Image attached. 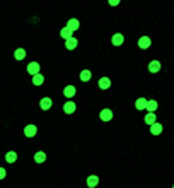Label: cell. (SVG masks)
<instances>
[{
  "instance_id": "1",
  "label": "cell",
  "mask_w": 174,
  "mask_h": 188,
  "mask_svg": "<svg viewBox=\"0 0 174 188\" xmlns=\"http://www.w3.org/2000/svg\"><path fill=\"white\" fill-rule=\"evenodd\" d=\"M63 111L67 115H72L75 111V103H74V99H67V103H65V106H63Z\"/></svg>"
},
{
  "instance_id": "2",
  "label": "cell",
  "mask_w": 174,
  "mask_h": 188,
  "mask_svg": "<svg viewBox=\"0 0 174 188\" xmlns=\"http://www.w3.org/2000/svg\"><path fill=\"white\" fill-rule=\"evenodd\" d=\"M111 118H113V111H111L109 108H104V110L101 111V120H103V121H109Z\"/></svg>"
},
{
  "instance_id": "3",
  "label": "cell",
  "mask_w": 174,
  "mask_h": 188,
  "mask_svg": "<svg viewBox=\"0 0 174 188\" xmlns=\"http://www.w3.org/2000/svg\"><path fill=\"white\" fill-rule=\"evenodd\" d=\"M27 72L32 75V77H34L36 74H39V65L36 63V62H31V63L27 65Z\"/></svg>"
},
{
  "instance_id": "4",
  "label": "cell",
  "mask_w": 174,
  "mask_h": 188,
  "mask_svg": "<svg viewBox=\"0 0 174 188\" xmlns=\"http://www.w3.org/2000/svg\"><path fill=\"white\" fill-rule=\"evenodd\" d=\"M97 183H99V176H96V175H90L89 178H87V186H89V188L97 186Z\"/></svg>"
},
{
  "instance_id": "5",
  "label": "cell",
  "mask_w": 174,
  "mask_h": 188,
  "mask_svg": "<svg viewBox=\"0 0 174 188\" xmlns=\"http://www.w3.org/2000/svg\"><path fill=\"white\" fill-rule=\"evenodd\" d=\"M155 121H157V115H155V113H148V111H147V116H145V123L150 126V125H154Z\"/></svg>"
},
{
  "instance_id": "6",
  "label": "cell",
  "mask_w": 174,
  "mask_h": 188,
  "mask_svg": "<svg viewBox=\"0 0 174 188\" xmlns=\"http://www.w3.org/2000/svg\"><path fill=\"white\" fill-rule=\"evenodd\" d=\"M67 27H68V29H70L72 32H75V31L79 29V21L75 19V17H74V19H70V21L67 22Z\"/></svg>"
},
{
  "instance_id": "7",
  "label": "cell",
  "mask_w": 174,
  "mask_h": 188,
  "mask_svg": "<svg viewBox=\"0 0 174 188\" xmlns=\"http://www.w3.org/2000/svg\"><path fill=\"white\" fill-rule=\"evenodd\" d=\"M123 41H125V36L119 34V32H116V34L113 36V45H114V46H121Z\"/></svg>"
},
{
  "instance_id": "8",
  "label": "cell",
  "mask_w": 174,
  "mask_h": 188,
  "mask_svg": "<svg viewBox=\"0 0 174 188\" xmlns=\"http://www.w3.org/2000/svg\"><path fill=\"white\" fill-rule=\"evenodd\" d=\"M36 132H38V128H36L34 125H27L26 128H24V133H26V137H34Z\"/></svg>"
},
{
  "instance_id": "9",
  "label": "cell",
  "mask_w": 174,
  "mask_h": 188,
  "mask_svg": "<svg viewBox=\"0 0 174 188\" xmlns=\"http://www.w3.org/2000/svg\"><path fill=\"white\" fill-rule=\"evenodd\" d=\"M65 48H67V50H75V48H77V39H75V38L67 39V41H65Z\"/></svg>"
},
{
  "instance_id": "10",
  "label": "cell",
  "mask_w": 174,
  "mask_h": 188,
  "mask_svg": "<svg viewBox=\"0 0 174 188\" xmlns=\"http://www.w3.org/2000/svg\"><path fill=\"white\" fill-rule=\"evenodd\" d=\"M63 94L68 97V99H72V97L75 96V89H74V86H67V87L63 89Z\"/></svg>"
},
{
  "instance_id": "11",
  "label": "cell",
  "mask_w": 174,
  "mask_h": 188,
  "mask_svg": "<svg viewBox=\"0 0 174 188\" xmlns=\"http://www.w3.org/2000/svg\"><path fill=\"white\" fill-rule=\"evenodd\" d=\"M150 132L154 133V135H159V133L162 132V125L159 123V121H155L154 125H150Z\"/></svg>"
},
{
  "instance_id": "12",
  "label": "cell",
  "mask_w": 174,
  "mask_h": 188,
  "mask_svg": "<svg viewBox=\"0 0 174 188\" xmlns=\"http://www.w3.org/2000/svg\"><path fill=\"white\" fill-rule=\"evenodd\" d=\"M5 161L9 162V164H12V162H16V161H17V154L14 152V151H10V152H7V154H5Z\"/></svg>"
},
{
  "instance_id": "13",
  "label": "cell",
  "mask_w": 174,
  "mask_h": 188,
  "mask_svg": "<svg viewBox=\"0 0 174 188\" xmlns=\"http://www.w3.org/2000/svg\"><path fill=\"white\" fill-rule=\"evenodd\" d=\"M32 82H34V86H41L43 82H45V75L39 72V74H36L34 77H32Z\"/></svg>"
},
{
  "instance_id": "14",
  "label": "cell",
  "mask_w": 174,
  "mask_h": 188,
  "mask_svg": "<svg viewBox=\"0 0 174 188\" xmlns=\"http://www.w3.org/2000/svg\"><path fill=\"white\" fill-rule=\"evenodd\" d=\"M34 161H36V162H39V164H41V162H45V161H46V154L43 152V151L36 152V154H34Z\"/></svg>"
},
{
  "instance_id": "15",
  "label": "cell",
  "mask_w": 174,
  "mask_h": 188,
  "mask_svg": "<svg viewBox=\"0 0 174 188\" xmlns=\"http://www.w3.org/2000/svg\"><path fill=\"white\" fill-rule=\"evenodd\" d=\"M50 108H51V99H50V97H43L41 99V110H50Z\"/></svg>"
},
{
  "instance_id": "16",
  "label": "cell",
  "mask_w": 174,
  "mask_h": 188,
  "mask_svg": "<svg viewBox=\"0 0 174 188\" xmlns=\"http://www.w3.org/2000/svg\"><path fill=\"white\" fill-rule=\"evenodd\" d=\"M72 34H74V32H72L70 29H68L67 26H65L63 29H61V38H63L65 41H67V39H70V38H72Z\"/></svg>"
},
{
  "instance_id": "17",
  "label": "cell",
  "mask_w": 174,
  "mask_h": 188,
  "mask_svg": "<svg viewBox=\"0 0 174 188\" xmlns=\"http://www.w3.org/2000/svg\"><path fill=\"white\" fill-rule=\"evenodd\" d=\"M148 70H150L152 74L159 72V70H161V63H159V62H150V65H148Z\"/></svg>"
},
{
  "instance_id": "18",
  "label": "cell",
  "mask_w": 174,
  "mask_h": 188,
  "mask_svg": "<svg viewBox=\"0 0 174 188\" xmlns=\"http://www.w3.org/2000/svg\"><path fill=\"white\" fill-rule=\"evenodd\" d=\"M155 110H157V103H155V101H148L147 103V111L148 113H155Z\"/></svg>"
},
{
  "instance_id": "19",
  "label": "cell",
  "mask_w": 174,
  "mask_h": 188,
  "mask_svg": "<svg viewBox=\"0 0 174 188\" xmlns=\"http://www.w3.org/2000/svg\"><path fill=\"white\" fill-rule=\"evenodd\" d=\"M16 58L17 60H24V58H26V52H24L22 48H17L16 50Z\"/></svg>"
},
{
  "instance_id": "20",
  "label": "cell",
  "mask_w": 174,
  "mask_h": 188,
  "mask_svg": "<svg viewBox=\"0 0 174 188\" xmlns=\"http://www.w3.org/2000/svg\"><path fill=\"white\" fill-rule=\"evenodd\" d=\"M90 75H92V74H90L89 70H82V74H80V81L87 82V81H89V79H90Z\"/></svg>"
},
{
  "instance_id": "21",
  "label": "cell",
  "mask_w": 174,
  "mask_h": 188,
  "mask_svg": "<svg viewBox=\"0 0 174 188\" xmlns=\"http://www.w3.org/2000/svg\"><path fill=\"white\" fill-rule=\"evenodd\" d=\"M5 175H7V173H5V169H3V168H0V180H3V178H5Z\"/></svg>"
},
{
  "instance_id": "22",
  "label": "cell",
  "mask_w": 174,
  "mask_h": 188,
  "mask_svg": "<svg viewBox=\"0 0 174 188\" xmlns=\"http://www.w3.org/2000/svg\"><path fill=\"white\" fill-rule=\"evenodd\" d=\"M172 188H174V186H172Z\"/></svg>"
}]
</instances>
